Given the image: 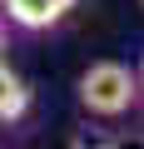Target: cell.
<instances>
[{"label":"cell","mask_w":144,"mask_h":149,"mask_svg":"<svg viewBox=\"0 0 144 149\" xmlns=\"http://www.w3.org/2000/svg\"><path fill=\"white\" fill-rule=\"evenodd\" d=\"M139 95H144V90H139V74H134L129 65H119V60H95V65L80 74V85H75L80 109L95 114V119H119V114H129Z\"/></svg>","instance_id":"obj_1"},{"label":"cell","mask_w":144,"mask_h":149,"mask_svg":"<svg viewBox=\"0 0 144 149\" xmlns=\"http://www.w3.org/2000/svg\"><path fill=\"white\" fill-rule=\"evenodd\" d=\"M75 5H80V0H0L5 20L20 25V30H50V25H60L70 10H75Z\"/></svg>","instance_id":"obj_2"},{"label":"cell","mask_w":144,"mask_h":149,"mask_svg":"<svg viewBox=\"0 0 144 149\" xmlns=\"http://www.w3.org/2000/svg\"><path fill=\"white\" fill-rule=\"evenodd\" d=\"M30 109V85L20 80V74L5 65V55H0V124H10Z\"/></svg>","instance_id":"obj_3"},{"label":"cell","mask_w":144,"mask_h":149,"mask_svg":"<svg viewBox=\"0 0 144 149\" xmlns=\"http://www.w3.org/2000/svg\"><path fill=\"white\" fill-rule=\"evenodd\" d=\"M5 45H10V20H5V10H0V55H5Z\"/></svg>","instance_id":"obj_4"},{"label":"cell","mask_w":144,"mask_h":149,"mask_svg":"<svg viewBox=\"0 0 144 149\" xmlns=\"http://www.w3.org/2000/svg\"><path fill=\"white\" fill-rule=\"evenodd\" d=\"M139 90H144V70H139Z\"/></svg>","instance_id":"obj_5"},{"label":"cell","mask_w":144,"mask_h":149,"mask_svg":"<svg viewBox=\"0 0 144 149\" xmlns=\"http://www.w3.org/2000/svg\"><path fill=\"white\" fill-rule=\"evenodd\" d=\"M139 10H144V0H139Z\"/></svg>","instance_id":"obj_6"}]
</instances>
